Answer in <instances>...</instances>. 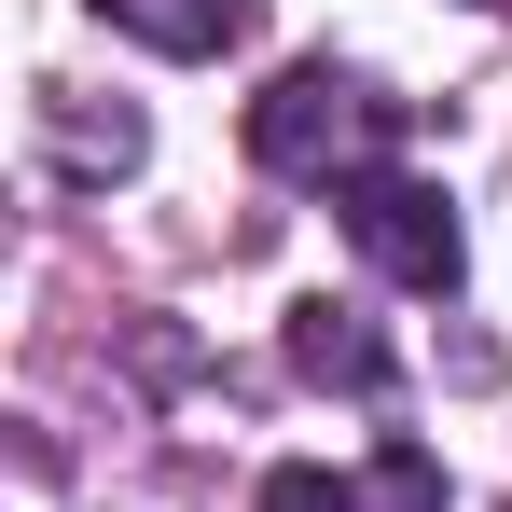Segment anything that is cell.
Returning <instances> with one entry per match:
<instances>
[{
  "label": "cell",
  "mask_w": 512,
  "mask_h": 512,
  "mask_svg": "<svg viewBox=\"0 0 512 512\" xmlns=\"http://www.w3.org/2000/svg\"><path fill=\"white\" fill-rule=\"evenodd\" d=\"M388 125H402V97H374L360 70L305 56V70H277V84L250 97V167H277V180H360Z\"/></svg>",
  "instance_id": "1"
},
{
  "label": "cell",
  "mask_w": 512,
  "mask_h": 512,
  "mask_svg": "<svg viewBox=\"0 0 512 512\" xmlns=\"http://www.w3.org/2000/svg\"><path fill=\"white\" fill-rule=\"evenodd\" d=\"M333 222H346V250L374 263V277H402V291H457V277H471V236H457L443 180H416V167L333 180Z\"/></svg>",
  "instance_id": "2"
},
{
  "label": "cell",
  "mask_w": 512,
  "mask_h": 512,
  "mask_svg": "<svg viewBox=\"0 0 512 512\" xmlns=\"http://www.w3.org/2000/svg\"><path fill=\"white\" fill-rule=\"evenodd\" d=\"M56 153H70V167H111V180H125V167H139V111H111V125H97V111H56Z\"/></svg>",
  "instance_id": "6"
},
{
  "label": "cell",
  "mask_w": 512,
  "mask_h": 512,
  "mask_svg": "<svg viewBox=\"0 0 512 512\" xmlns=\"http://www.w3.org/2000/svg\"><path fill=\"white\" fill-rule=\"evenodd\" d=\"M291 374H319V388H346V402H388V346L360 333V305H291Z\"/></svg>",
  "instance_id": "3"
},
{
  "label": "cell",
  "mask_w": 512,
  "mask_h": 512,
  "mask_svg": "<svg viewBox=\"0 0 512 512\" xmlns=\"http://www.w3.org/2000/svg\"><path fill=\"white\" fill-rule=\"evenodd\" d=\"M360 485H374V512H443V457H429V443H388Z\"/></svg>",
  "instance_id": "7"
},
{
  "label": "cell",
  "mask_w": 512,
  "mask_h": 512,
  "mask_svg": "<svg viewBox=\"0 0 512 512\" xmlns=\"http://www.w3.org/2000/svg\"><path fill=\"white\" fill-rule=\"evenodd\" d=\"M263 512H374V485L360 471H319V457H277L263 471Z\"/></svg>",
  "instance_id": "5"
},
{
  "label": "cell",
  "mask_w": 512,
  "mask_h": 512,
  "mask_svg": "<svg viewBox=\"0 0 512 512\" xmlns=\"http://www.w3.org/2000/svg\"><path fill=\"white\" fill-rule=\"evenodd\" d=\"M125 42H153V56H236L263 28V0H97Z\"/></svg>",
  "instance_id": "4"
}]
</instances>
